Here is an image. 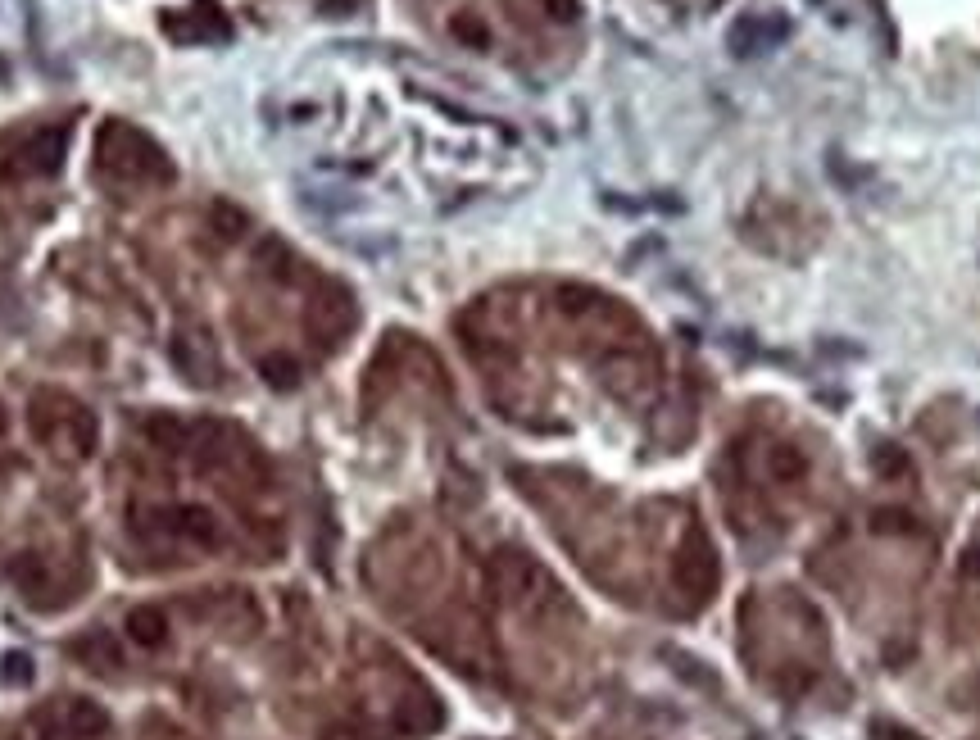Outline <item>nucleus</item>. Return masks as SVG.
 <instances>
[{
	"instance_id": "nucleus-1",
	"label": "nucleus",
	"mask_w": 980,
	"mask_h": 740,
	"mask_svg": "<svg viewBox=\"0 0 980 740\" xmlns=\"http://www.w3.org/2000/svg\"><path fill=\"white\" fill-rule=\"evenodd\" d=\"M96 159H100L105 173H114V178H123V182H137V187H146V182H173L168 155L146 137V132L128 128V123H105V128H100Z\"/></svg>"
},
{
	"instance_id": "nucleus-2",
	"label": "nucleus",
	"mask_w": 980,
	"mask_h": 740,
	"mask_svg": "<svg viewBox=\"0 0 980 740\" xmlns=\"http://www.w3.org/2000/svg\"><path fill=\"white\" fill-rule=\"evenodd\" d=\"M28 418L41 441H55V432H64L78 454H87L96 445V418H91V409H82L78 400H69V395H59V391H41L32 400Z\"/></svg>"
},
{
	"instance_id": "nucleus-3",
	"label": "nucleus",
	"mask_w": 980,
	"mask_h": 740,
	"mask_svg": "<svg viewBox=\"0 0 980 740\" xmlns=\"http://www.w3.org/2000/svg\"><path fill=\"white\" fill-rule=\"evenodd\" d=\"M599 377L618 400L627 405H645L658 386V364L645 355V350H613V355L599 364Z\"/></svg>"
},
{
	"instance_id": "nucleus-4",
	"label": "nucleus",
	"mask_w": 980,
	"mask_h": 740,
	"mask_svg": "<svg viewBox=\"0 0 980 740\" xmlns=\"http://www.w3.org/2000/svg\"><path fill=\"white\" fill-rule=\"evenodd\" d=\"M672 573H677V586L695 600H708L717 591V550L704 532H690L677 550V563H672Z\"/></svg>"
},
{
	"instance_id": "nucleus-5",
	"label": "nucleus",
	"mask_w": 980,
	"mask_h": 740,
	"mask_svg": "<svg viewBox=\"0 0 980 740\" xmlns=\"http://www.w3.org/2000/svg\"><path fill=\"white\" fill-rule=\"evenodd\" d=\"M350 327H354L350 291L323 287V296H314V305H309V332H314V341H323V346H341Z\"/></svg>"
},
{
	"instance_id": "nucleus-6",
	"label": "nucleus",
	"mask_w": 980,
	"mask_h": 740,
	"mask_svg": "<svg viewBox=\"0 0 980 740\" xmlns=\"http://www.w3.org/2000/svg\"><path fill=\"white\" fill-rule=\"evenodd\" d=\"M164 32L177 41H227L232 37V28H227V19L218 14V5H196V10H177V14H164Z\"/></svg>"
},
{
	"instance_id": "nucleus-7",
	"label": "nucleus",
	"mask_w": 980,
	"mask_h": 740,
	"mask_svg": "<svg viewBox=\"0 0 980 740\" xmlns=\"http://www.w3.org/2000/svg\"><path fill=\"white\" fill-rule=\"evenodd\" d=\"M64 146H69V132H64V128L32 132V137L19 146L14 173H55V168L64 164Z\"/></svg>"
},
{
	"instance_id": "nucleus-8",
	"label": "nucleus",
	"mask_w": 980,
	"mask_h": 740,
	"mask_svg": "<svg viewBox=\"0 0 980 740\" xmlns=\"http://www.w3.org/2000/svg\"><path fill=\"white\" fill-rule=\"evenodd\" d=\"M767 477H772L776 486H799L808 477L804 450H799V445H790V441L767 445Z\"/></svg>"
},
{
	"instance_id": "nucleus-9",
	"label": "nucleus",
	"mask_w": 980,
	"mask_h": 740,
	"mask_svg": "<svg viewBox=\"0 0 980 740\" xmlns=\"http://www.w3.org/2000/svg\"><path fill=\"white\" fill-rule=\"evenodd\" d=\"M128 632H132V641H137V645H164L168 622H164V613H159V609H132Z\"/></svg>"
},
{
	"instance_id": "nucleus-10",
	"label": "nucleus",
	"mask_w": 980,
	"mask_h": 740,
	"mask_svg": "<svg viewBox=\"0 0 980 740\" xmlns=\"http://www.w3.org/2000/svg\"><path fill=\"white\" fill-rule=\"evenodd\" d=\"M255 259H259V268H264L268 277H277V282H291V277H295V255L277 237L264 241V246L255 250Z\"/></svg>"
},
{
	"instance_id": "nucleus-11",
	"label": "nucleus",
	"mask_w": 980,
	"mask_h": 740,
	"mask_svg": "<svg viewBox=\"0 0 980 740\" xmlns=\"http://www.w3.org/2000/svg\"><path fill=\"white\" fill-rule=\"evenodd\" d=\"M209 227H214V237L218 241H236L250 227V218H245V209L227 205V200H218L214 209H209Z\"/></svg>"
},
{
	"instance_id": "nucleus-12",
	"label": "nucleus",
	"mask_w": 980,
	"mask_h": 740,
	"mask_svg": "<svg viewBox=\"0 0 980 740\" xmlns=\"http://www.w3.org/2000/svg\"><path fill=\"white\" fill-rule=\"evenodd\" d=\"M259 373H264V382L277 386V391L300 386V364H295L291 355H264V359H259Z\"/></svg>"
},
{
	"instance_id": "nucleus-13",
	"label": "nucleus",
	"mask_w": 980,
	"mask_h": 740,
	"mask_svg": "<svg viewBox=\"0 0 980 740\" xmlns=\"http://www.w3.org/2000/svg\"><path fill=\"white\" fill-rule=\"evenodd\" d=\"M872 468H876V477H890V482H899V477L912 473V459L899 450V445H876Z\"/></svg>"
},
{
	"instance_id": "nucleus-14",
	"label": "nucleus",
	"mask_w": 980,
	"mask_h": 740,
	"mask_svg": "<svg viewBox=\"0 0 980 740\" xmlns=\"http://www.w3.org/2000/svg\"><path fill=\"white\" fill-rule=\"evenodd\" d=\"M146 432L159 450H182V441H187V427L177 423V418H150Z\"/></svg>"
},
{
	"instance_id": "nucleus-15",
	"label": "nucleus",
	"mask_w": 980,
	"mask_h": 740,
	"mask_svg": "<svg viewBox=\"0 0 980 740\" xmlns=\"http://www.w3.org/2000/svg\"><path fill=\"white\" fill-rule=\"evenodd\" d=\"M450 28H454V37H459V41H468V46H477V50L490 41L486 23H481L477 14H454V19H450Z\"/></svg>"
},
{
	"instance_id": "nucleus-16",
	"label": "nucleus",
	"mask_w": 980,
	"mask_h": 740,
	"mask_svg": "<svg viewBox=\"0 0 980 740\" xmlns=\"http://www.w3.org/2000/svg\"><path fill=\"white\" fill-rule=\"evenodd\" d=\"M872 532H881V536H903V532H912V518L903 514V509H881V514H872Z\"/></svg>"
},
{
	"instance_id": "nucleus-17",
	"label": "nucleus",
	"mask_w": 980,
	"mask_h": 740,
	"mask_svg": "<svg viewBox=\"0 0 980 740\" xmlns=\"http://www.w3.org/2000/svg\"><path fill=\"white\" fill-rule=\"evenodd\" d=\"M28 677H32L28 654H5V659H0V681H10L14 686V681H28Z\"/></svg>"
},
{
	"instance_id": "nucleus-18",
	"label": "nucleus",
	"mask_w": 980,
	"mask_h": 740,
	"mask_svg": "<svg viewBox=\"0 0 980 740\" xmlns=\"http://www.w3.org/2000/svg\"><path fill=\"white\" fill-rule=\"evenodd\" d=\"M545 10H549V19L572 23L577 19V0H545Z\"/></svg>"
},
{
	"instance_id": "nucleus-19",
	"label": "nucleus",
	"mask_w": 980,
	"mask_h": 740,
	"mask_svg": "<svg viewBox=\"0 0 980 740\" xmlns=\"http://www.w3.org/2000/svg\"><path fill=\"white\" fill-rule=\"evenodd\" d=\"M962 577H967L971 586H980V545H976V550L962 554Z\"/></svg>"
},
{
	"instance_id": "nucleus-20",
	"label": "nucleus",
	"mask_w": 980,
	"mask_h": 740,
	"mask_svg": "<svg viewBox=\"0 0 980 740\" xmlns=\"http://www.w3.org/2000/svg\"><path fill=\"white\" fill-rule=\"evenodd\" d=\"M876 731H881V740H917L908 727H876Z\"/></svg>"
},
{
	"instance_id": "nucleus-21",
	"label": "nucleus",
	"mask_w": 980,
	"mask_h": 740,
	"mask_svg": "<svg viewBox=\"0 0 980 740\" xmlns=\"http://www.w3.org/2000/svg\"><path fill=\"white\" fill-rule=\"evenodd\" d=\"M0 432H5V409H0Z\"/></svg>"
}]
</instances>
